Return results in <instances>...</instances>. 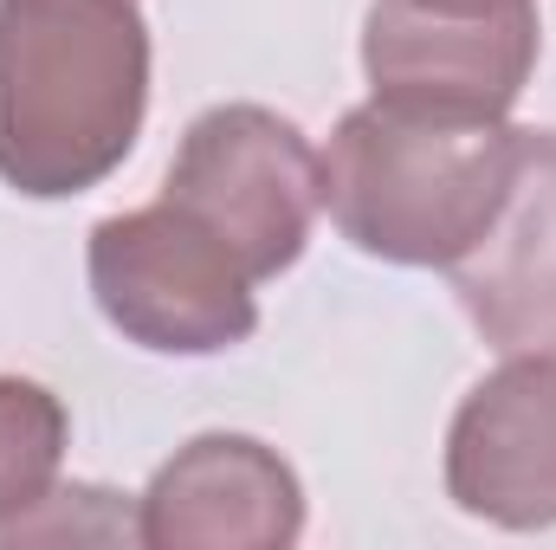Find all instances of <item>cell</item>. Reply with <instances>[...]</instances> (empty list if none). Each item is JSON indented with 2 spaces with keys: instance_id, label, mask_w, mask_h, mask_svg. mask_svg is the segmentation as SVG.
Returning a JSON list of instances; mask_svg holds the SVG:
<instances>
[{
  "instance_id": "obj_7",
  "label": "cell",
  "mask_w": 556,
  "mask_h": 550,
  "mask_svg": "<svg viewBox=\"0 0 556 550\" xmlns=\"http://www.w3.org/2000/svg\"><path fill=\"white\" fill-rule=\"evenodd\" d=\"M446 499L498 532L556 525V357H505L446 427Z\"/></svg>"
},
{
  "instance_id": "obj_3",
  "label": "cell",
  "mask_w": 556,
  "mask_h": 550,
  "mask_svg": "<svg viewBox=\"0 0 556 550\" xmlns=\"http://www.w3.org/2000/svg\"><path fill=\"white\" fill-rule=\"evenodd\" d=\"M85 273L111 330L155 357H220L260 330L253 273L175 201L98 221Z\"/></svg>"
},
{
  "instance_id": "obj_8",
  "label": "cell",
  "mask_w": 556,
  "mask_h": 550,
  "mask_svg": "<svg viewBox=\"0 0 556 550\" xmlns=\"http://www.w3.org/2000/svg\"><path fill=\"white\" fill-rule=\"evenodd\" d=\"M446 273L498 357H556V130H518L492 227Z\"/></svg>"
},
{
  "instance_id": "obj_10",
  "label": "cell",
  "mask_w": 556,
  "mask_h": 550,
  "mask_svg": "<svg viewBox=\"0 0 556 550\" xmlns=\"http://www.w3.org/2000/svg\"><path fill=\"white\" fill-rule=\"evenodd\" d=\"M427 7H518V0H427Z\"/></svg>"
},
{
  "instance_id": "obj_9",
  "label": "cell",
  "mask_w": 556,
  "mask_h": 550,
  "mask_svg": "<svg viewBox=\"0 0 556 550\" xmlns=\"http://www.w3.org/2000/svg\"><path fill=\"white\" fill-rule=\"evenodd\" d=\"M72 414L33 376H0V532L59 492Z\"/></svg>"
},
{
  "instance_id": "obj_1",
  "label": "cell",
  "mask_w": 556,
  "mask_h": 550,
  "mask_svg": "<svg viewBox=\"0 0 556 550\" xmlns=\"http://www.w3.org/2000/svg\"><path fill=\"white\" fill-rule=\"evenodd\" d=\"M149 117L137 0H0V182L72 201L111 182Z\"/></svg>"
},
{
  "instance_id": "obj_2",
  "label": "cell",
  "mask_w": 556,
  "mask_h": 550,
  "mask_svg": "<svg viewBox=\"0 0 556 550\" xmlns=\"http://www.w3.org/2000/svg\"><path fill=\"white\" fill-rule=\"evenodd\" d=\"M518 162L505 117H459L369 98L317 155L330 227L389 266H453L492 227Z\"/></svg>"
},
{
  "instance_id": "obj_5",
  "label": "cell",
  "mask_w": 556,
  "mask_h": 550,
  "mask_svg": "<svg viewBox=\"0 0 556 550\" xmlns=\"http://www.w3.org/2000/svg\"><path fill=\"white\" fill-rule=\"evenodd\" d=\"M544 52L538 0L518 7H427V0H376L363 20V72L369 98L505 117Z\"/></svg>"
},
{
  "instance_id": "obj_6",
  "label": "cell",
  "mask_w": 556,
  "mask_h": 550,
  "mask_svg": "<svg viewBox=\"0 0 556 550\" xmlns=\"http://www.w3.org/2000/svg\"><path fill=\"white\" fill-rule=\"evenodd\" d=\"M304 538V486L253 434H194L137 499L149 550H285Z\"/></svg>"
},
{
  "instance_id": "obj_4",
  "label": "cell",
  "mask_w": 556,
  "mask_h": 550,
  "mask_svg": "<svg viewBox=\"0 0 556 550\" xmlns=\"http://www.w3.org/2000/svg\"><path fill=\"white\" fill-rule=\"evenodd\" d=\"M162 201L188 208L207 234H220L253 285H266L304 260L311 221L324 208V175L311 137L291 117L266 104H214L188 124Z\"/></svg>"
}]
</instances>
